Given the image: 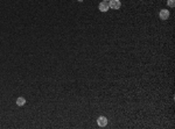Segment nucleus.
I'll list each match as a JSON object with an SVG mask.
<instances>
[{
	"mask_svg": "<svg viewBox=\"0 0 175 129\" xmlns=\"http://www.w3.org/2000/svg\"><path fill=\"white\" fill-rule=\"evenodd\" d=\"M109 6L112 10H119L121 7V3H120V0H110Z\"/></svg>",
	"mask_w": 175,
	"mask_h": 129,
	"instance_id": "obj_1",
	"label": "nucleus"
},
{
	"mask_svg": "<svg viewBox=\"0 0 175 129\" xmlns=\"http://www.w3.org/2000/svg\"><path fill=\"white\" fill-rule=\"evenodd\" d=\"M109 8H110L109 3H105V1H102V3L98 5V10H99L100 12H107Z\"/></svg>",
	"mask_w": 175,
	"mask_h": 129,
	"instance_id": "obj_2",
	"label": "nucleus"
},
{
	"mask_svg": "<svg viewBox=\"0 0 175 129\" xmlns=\"http://www.w3.org/2000/svg\"><path fill=\"white\" fill-rule=\"evenodd\" d=\"M159 15H160L161 20H167L168 18H169V11L168 10H161L160 13H159Z\"/></svg>",
	"mask_w": 175,
	"mask_h": 129,
	"instance_id": "obj_3",
	"label": "nucleus"
},
{
	"mask_svg": "<svg viewBox=\"0 0 175 129\" xmlns=\"http://www.w3.org/2000/svg\"><path fill=\"white\" fill-rule=\"evenodd\" d=\"M97 123L99 127H105L107 124V119L105 116H99L97 120Z\"/></svg>",
	"mask_w": 175,
	"mask_h": 129,
	"instance_id": "obj_4",
	"label": "nucleus"
},
{
	"mask_svg": "<svg viewBox=\"0 0 175 129\" xmlns=\"http://www.w3.org/2000/svg\"><path fill=\"white\" fill-rule=\"evenodd\" d=\"M26 103V99L22 98V96H20V98L16 99V105L18 106H23Z\"/></svg>",
	"mask_w": 175,
	"mask_h": 129,
	"instance_id": "obj_5",
	"label": "nucleus"
},
{
	"mask_svg": "<svg viewBox=\"0 0 175 129\" xmlns=\"http://www.w3.org/2000/svg\"><path fill=\"white\" fill-rule=\"evenodd\" d=\"M167 5L169 7H174L175 6V0H167Z\"/></svg>",
	"mask_w": 175,
	"mask_h": 129,
	"instance_id": "obj_6",
	"label": "nucleus"
},
{
	"mask_svg": "<svg viewBox=\"0 0 175 129\" xmlns=\"http://www.w3.org/2000/svg\"><path fill=\"white\" fill-rule=\"evenodd\" d=\"M103 1H105V3H109L110 0H103Z\"/></svg>",
	"mask_w": 175,
	"mask_h": 129,
	"instance_id": "obj_7",
	"label": "nucleus"
}]
</instances>
